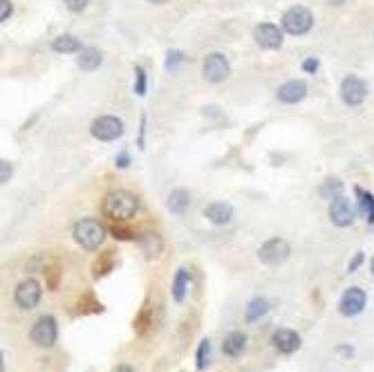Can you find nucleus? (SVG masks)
<instances>
[{"instance_id":"nucleus-1","label":"nucleus","mask_w":374,"mask_h":372,"mask_svg":"<svg viewBox=\"0 0 374 372\" xmlns=\"http://www.w3.org/2000/svg\"><path fill=\"white\" fill-rule=\"evenodd\" d=\"M101 211L105 218H110L112 222L119 225V222H128L130 218H135V214L139 211V200L135 193H130V191L117 188L103 198Z\"/></svg>"},{"instance_id":"nucleus-7","label":"nucleus","mask_w":374,"mask_h":372,"mask_svg":"<svg viewBox=\"0 0 374 372\" xmlns=\"http://www.w3.org/2000/svg\"><path fill=\"white\" fill-rule=\"evenodd\" d=\"M40 294H43L40 283L34 281V278H25V281L18 283L16 292H14V301L20 310H34L40 301Z\"/></svg>"},{"instance_id":"nucleus-27","label":"nucleus","mask_w":374,"mask_h":372,"mask_svg":"<svg viewBox=\"0 0 374 372\" xmlns=\"http://www.w3.org/2000/svg\"><path fill=\"white\" fill-rule=\"evenodd\" d=\"M148 325H153V318H151V310H148V307H144L142 314L137 316L135 327H137V332H139V334H144Z\"/></svg>"},{"instance_id":"nucleus-39","label":"nucleus","mask_w":374,"mask_h":372,"mask_svg":"<svg viewBox=\"0 0 374 372\" xmlns=\"http://www.w3.org/2000/svg\"><path fill=\"white\" fill-rule=\"evenodd\" d=\"M148 3H153V5H166L168 0H148Z\"/></svg>"},{"instance_id":"nucleus-31","label":"nucleus","mask_w":374,"mask_h":372,"mask_svg":"<svg viewBox=\"0 0 374 372\" xmlns=\"http://www.w3.org/2000/svg\"><path fill=\"white\" fill-rule=\"evenodd\" d=\"M9 16H12V3L9 0H0V20H9Z\"/></svg>"},{"instance_id":"nucleus-18","label":"nucleus","mask_w":374,"mask_h":372,"mask_svg":"<svg viewBox=\"0 0 374 372\" xmlns=\"http://www.w3.org/2000/svg\"><path fill=\"white\" fill-rule=\"evenodd\" d=\"M77 63H79V68L83 72H94L103 63V54L97 47H83L79 52V61Z\"/></svg>"},{"instance_id":"nucleus-22","label":"nucleus","mask_w":374,"mask_h":372,"mask_svg":"<svg viewBox=\"0 0 374 372\" xmlns=\"http://www.w3.org/2000/svg\"><path fill=\"white\" fill-rule=\"evenodd\" d=\"M188 283H190V276L186 269H177L175 274V281H173V299L177 303H181L186 299V292H188Z\"/></svg>"},{"instance_id":"nucleus-10","label":"nucleus","mask_w":374,"mask_h":372,"mask_svg":"<svg viewBox=\"0 0 374 372\" xmlns=\"http://www.w3.org/2000/svg\"><path fill=\"white\" fill-rule=\"evenodd\" d=\"M253 38L262 50H278L283 47V29L274 23H260L253 29Z\"/></svg>"},{"instance_id":"nucleus-23","label":"nucleus","mask_w":374,"mask_h":372,"mask_svg":"<svg viewBox=\"0 0 374 372\" xmlns=\"http://www.w3.org/2000/svg\"><path fill=\"white\" fill-rule=\"evenodd\" d=\"M357 191V198H359V209H361V214L363 218H366L368 222H374V195L368 193V191H363V188H354Z\"/></svg>"},{"instance_id":"nucleus-30","label":"nucleus","mask_w":374,"mask_h":372,"mask_svg":"<svg viewBox=\"0 0 374 372\" xmlns=\"http://www.w3.org/2000/svg\"><path fill=\"white\" fill-rule=\"evenodd\" d=\"M66 7L70 9V12H83L85 7H88V0H66Z\"/></svg>"},{"instance_id":"nucleus-24","label":"nucleus","mask_w":374,"mask_h":372,"mask_svg":"<svg viewBox=\"0 0 374 372\" xmlns=\"http://www.w3.org/2000/svg\"><path fill=\"white\" fill-rule=\"evenodd\" d=\"M269 312V303H267L264 299H253L251 303H249V307H247V321L249 323H255V321H260V318Z\"/></svg>"},{"instance_id":"nucleus-32","label":"nucleus","mask_w":374,"mask_h":372,"mask_svg":"<svg viewBox=\"0 0 374 372\" xmlns=\"http://www.w3.org/2000/svg\"><path fill=\"white\" fill-rule=\"evenodd\" d=\"M112 233H114V238H117V240H133V238H135V233H133V231L121 229V227H112Z\"/></svg>"},{"instance_id":"nucleus-14","label":"nucleus","mask_w":374,"mask_h":372,"mask_svg":"<svg viewBox=\"0 0 374 372\" xmlns=\"http://www.w3.org/2000/svg\"><path fill=\"white\" fill-rule=\"evenodd\" d=\"M307 97V83L301 79L285 81L280 88H278V99L283 103H301Z\"/></svg>"},{"instance_id":"nucleus-19","label":"nucleus","mask_w":374,"mask_h":372,"mask_svg":"<svg viewBox=\"0 0 374 372\" xmlns=\"http://www.w3.org/2000/svg\"><path fill=\"white\" fill-rule=\"evenodd\" d=\"M188 204H190V195H188V191H184V188H175L173 193L168 195V211H170V214L184 216V211L188 209Z\"/></svg>"},{"instance_id":"nucleus-6","label":"nucleus","mask_w":374,"mask_h":372,"mask_svg":"<svg viewBox=\"0 0 374 372\" xmlns=\"http://www.w3.org/2000/svg\"><path fill=\"white\" fill-rule=\"evenodd\" d=\"M31 343L38 345V348H52L57 343V336H59V327L57 321L52 316H40L38 321L31 327Z\"/></svg>"},{"instance_id":"nucleus-12","label":"nucleus","mask_w":374,"mask_h":372,"mask_svg":"<svg viewBox=\"0 0 374 372\" xmlns=\"http://www.w3.org/2000/svg\"><path fill=\"white\" fill-rule=\"evenodd\" d=\"M329 220L334 222L336 227H350L354 222V207L350 204V200L338 195L329 204Z\"/></svg>"},{"instance_id":"nucleus-36","label":"nucleus","mask_w":374,"mask_h":372,"mask_svg":"<svg viewBox=\"0 0 374 372\" xmlns=\"http://www.w3.org/2000/svg\"><path fill=\"white\" fill-rule=\"evenodd\" d=\"M128 162H130V157H128L126 153H121L119 157H117V166H119V168H126Z\"/></svg>"},{"instance_id":"nucleus-8","label":"nucleus","mask_w":374,"mask_h":372,"mask_svg":"<svg viewBox=\"0 0 374 372\" xmlns=\"http://www.w3.org/2000/svg\"><path fill=\"white\" fill-rule=\"evenodd\" d=\"M202 72H204V79L209 83H222L229 79L231 74V66L224 54H220V52H213V54H209L204 59V68H202Z\"/></svg>"},{"instance_id":"nucleus-3","label":"nucleus","mask_w":374,"mask_h":372,"mask_svg":"<svg viewBox=\"0 0 374 372\" xmlns=\"http://www.w3.org/2000/svg\"><path fill=\"white\" fill-rule=\"evenodd\" d=\"M312 25H314V16H312V12H309L307 7L296 5V7L287 9V12L283 14V29L287 31V34H292V36L307 34V31L312 29Z\"/></svg>"},{"instance_id":"nucleus-11","label":"nucleus","mask_w":374,"mask_h":372,"mask_svg":"<svg viewBox=\"0 0 374 372\" xmlns=\"http://www.w3.org/2000/svg\"><path fill=\"white\" fill-rule=\"evenodd\" d=\"M368 303V294L361 290V287H350V290L343 292L338 303V310L343 316H357L363 312V307Z\"/></svg>"},{"instance_id":"nucleus-5","label":"nucleus","mask_w":374,"mask_h":372,"mask_svg":"<svg viewBox=\"0 0 374 372\" xmlns=\"http://www.w3.org/2000/svg\"><path fill=\"white\" fill-rule=\"evenodd\" d=\"M290 253H292L290 242L283 238H271L260 247L258 258H260V262L269 265V267H276V265H283L287 258H290Z\"/></svg>"},{"instance_id":"nucleus-29","label":"nucleus","mask_w":374,"mask_h":372,"mask_svg":"<svg viewBox=\"0 0 374 372\" xmlns=\"http://www.w3.org/2000/svg\"><path fill=\"white\" fill-rule=\"evenodd\" d=\"M181 61H184V54H181L179 50L168 52V59H166V70H168V72H175Z\"/></svg>"},{"instance_id":"nucleus-38","label":"nucleus","mask_w":374,"mask_h":372,"mask_svg":"<svg viewBox=\"0 0 374 372\" xmlns=\"http://www.w3.org/2000/svg\"><path fill=\"white\" fill-rule=\"evenodd\" d=\"M343 3H347V0H329V5H336V7L343 5Z\"/></svg>"},{"instance_id":"nucleus-13","label":"nucleus","mask_w":374,"mask_h":372,"mask_svg":"<svg viewBox=\"0 0 374 372\" xmlns=\"http://www.w3.org/2000/svg\"><path fill=\"white\" fill-rule=\"evenodd\" d=\"M271 343L280 355H294L298 348H301V336H298L294 329H276L271 336Z\"/></svg>"},{"instance_id":"nucleus-15","label":"nucleus","mask_w":374,"mask_h":372,"mask_svg":"<svg viewBox=\"0 0 374 372\" xmlns=\"http://www.w3.org/2000/svg\"><path fill=\"white\" fill-rule=\"evenodd\" d=\"M137 244H139V249H142V253H144L148 260L159 258V253H162V249H164V240H162V236H159V233H155V231L139 233V236H137Z\"/></svg>"},{"instance_id":"nucleus-37","label":"nucleus","mask_w":374,"mask_h":372,"mask_svg":"<svg viewBox=\"0 0 374 372\" xmlns=\"http://www.w3.org/2000/svg\"><path fill=\"white\" fill-rule=\"evenodd\" d=\"M110 372H135L130 366H117V368H112Z\"/></svg>"},{"instance_id":"nucleus-40","label":"nucleus","mask_w":374,"mask_h":372,"mask_svg":"<svg viewBox=\"0 0 374 372\" xmlns=\"http://www.w3.org/2000/svg\"><path fill=\"white\" fill-rule=\"evenodd\" d=\"M370 269H372V274H374V258L370 260Z\"/></svg>"},{"instance_id":"nucleus-21","label":"nucleus","mask_w":374,"mask_h":372,"mask_svg":"<svg viewBox=\"0 0 374 372\" xmlns=\"http://www.w3.org/2000/svg\"><path fill=\"white\" fill-rule=\"evenodd\" d=\"M112 267H114V251H103L92 265V276L94 278H101V276L112 271Z\"/></svg>"},{"instance_id":"nucleus-28","label":"nucleus","mask_w":374,"mask_h":372,"mask_svg":"<svg viewBox=\"0 0 374 372\" xmlns=\"http://www.w3.org/2000/svg\"><path fill=\"white\" fill-rule=\"evenodd\" d=\"M135 79H137V86H135V92L139 94V97H144L146 94V72L142 66L135 68Z\"/></svg>"},{"instance_id":"nucleus-9","label":"nucleus","mask_w":374,"mask_h":372,"mask_svg":"<svg viewBox=\"0 0 374 372\" xmlns=\"http://www.w3.org/2000/svg\"><path fill=\"white\" fill-rule=\"evenodd\" d=\"M366 97H368L366 81L354 77V74L343 79V83H341V99H343L345 105H361L366 101Z\"/></svg>"},{"instance_id":"nucleus-25","label":"nucleus","mask_w":374,"mask_h":372,"mask_svg":"<svg viewBox=\"0 0 374 372\" xmlns=\"http://www.w3.org/2000/svg\"><path fill=\"white\" fill-rule=\"evenodd\" d=\"M341 188H343V184H341L336 177H329V179H325V184L320 186V195L325 200H334L341 195Z\"/></svg>"},{"instance_id":"nucleus-2","label":"nucleus","mask_w":374,"mask_h":372,"mask_svg":"<svg viewBox=\"0 0 374 372\" xmlns=\"http://www.w3.org/2000/svg\"><path fill=\"white\" fill-rule=\"evenodd\" d=\"M105 227L101 225L99 220H81L74 225V231H72V236L74 240H77L83 249H88V251H94V249H99L103 240H105Z\"/></svg>"},{"instance_id":"nucleus-16","label":"nucleus","mask_w":374,"mask_h":372,"mask_svg":"<svg viewBox=\"0 0 374 372\" xmlns=\"http://www.w3.org/2000/svg\"><path fill=\"white\" fill-rule=\"evenodd\" d=\"M204 218L213 225H227L233 218V209L227 202H211V204L204 209Z\"/></svg>"},{"instance_id":"nucleus-35","label":"nucleus","mask_w":374,"mask_h":372,"mask_svg":"<svg viewBox=\"0 0 374 372\" xmlns=\"http://www.w3.org/2000/svg\"><path fill=\"white\" fill-rule=\"evenodd\" d=\"M363 262V253H357V256H354V260H352L350 262V267H347V271L352 274V271H357V267H359V265Z\"/></svg>"},{"instance_id":"nucleus-4","label":"nucleus","mask_w":374,"mask_h":372,"mask_svg":"<svg viewBox=\"0 0 374 372\" xmlns=\"http://www.w3.org/2000/svg\"><path fill=\"white\" fill-rule=\"evenodd\" d=\"M90 133L94 140H99V142H114L124 135V124L121 119H117L112 114H103L99 119L92 121Z\"/></svg>"},{"instance_id":"nucleus-26","label":"nucleus","mask_w":374,"mask_h":372,"mask_svg":"<svg viewBox=\"0 0 374 372\" xmlns=\"http://www.w3.org/2000/svg\"><path fill=\"white\" fill-rule=\"evenodd\" d=\"M209 357H211V341L209 338H202L200 348H197V370H207Z\"/></svg>"},{"instance_id":"nucleus-34","label":"nucleus","mask_w":374,"mask_h":372,"mask_svg":"<svg viewBox=\"0 0 374 372\" xmlns=\"http://www.w3.org/2000/svg\"><path fill=\"white\" fill-rule=\"evenodd\" d=\"M303 70H305V72H316V70H318V59H314V57L307 59V61L303 63Z\"/></svg>"},{"instance_id":"nucleus-33","label":"nucleus","mask_w":374,"mask_h":372,"mask_svg":"<svg viewBox=\"0 0 374 372\" xmlns=\"http://www.w3.org/2000/svg\"><path fill=\"white\" fill-rule=\"evenodd\" d=\"M0 168H3V175H0V182L7 184L9 177H12V166H9V162H0Z\"/></svg>"},{"instance_id":"nucleus-17","label":"nucleus","mask_w":374,"mask_h":372,"mask_svg":"<svg viewBox=\"0 0 374 372\" xmlns=\"http://www.w3.org/2000/svg\"><path fill=\"white\" fill-rule=\"evenodd\" d=\"M247 348V334L244 332H229L227 336L222 338V352L227 357H238L242 355V350Z\"/></svg>"},{"instance_id":"nucleus-20","label":"nucleus","mask_w":374,"mask_h":372,"mask_svg":"<svg viewBox=\"0 0 374 372\" xmlns=\"http://www.w3.org/2000/svg\"><path fill=\"white\" fill-rule=\"evenodd\" d=\"M52 50L54 52H61V54H72V52H81V43L79 38H74L72 34H61L52 40Z\"/></svg>"}]
</instances>
